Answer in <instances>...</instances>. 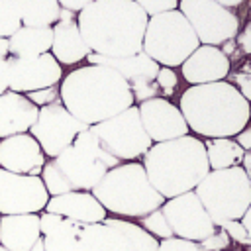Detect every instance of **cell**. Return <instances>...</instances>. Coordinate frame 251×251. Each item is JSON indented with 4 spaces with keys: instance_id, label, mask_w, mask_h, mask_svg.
Returning a JSON list of instances; mask_svg holds the SVG:
<instances>
[{
    "instance_id": "obj_1",
    "label": "cell",
    "mask_w": 251,
    "mask_h": 251,
    "mask_svg": "<svg viewBox=\"0 0 251 251\" xmlns=\"http://www.w3.org/2000/svg\"><path fill=\"white\" fill-rule=\"evenodd\" d=\"M147 20L133 0H92L78 12L76 25L90 53L127 57L141 51Z\"/></svg>"
},
{
    "instance_id": "obj_2",
    "label": "cell",
    "mask_w": 251,
    "mask_h": 251,
    "mask_svg": "<svg viewBox=\"0 0 251 251\" xmlns=\"http://www.w3.org/2000/svg\"><path fill=\"white\" fill-rule=\"evenodd\" d=\"M59 102L88 127L135 104L127 80L100 65L78 67L63 76Z\"/></svg>"
},
{
    "instance_id": "obj_3",
    "label": "cell",
    "mask_w": 251,
    "mask_h": 251,
    "mask_svg": "<svg viewBox=\"0 0 251 251\" xmlns=\"http://www.w3.org/2000/svg\"><path fill=\"white\" fill-rule=\"evenodd\" d=\"M178 110L188 131L206 139L235 137L251 120V102L227 80L188 86L180 94Z\"/></svg>"
},
{
    "instance_id": "obj_4",
    "label": "cell",
    "mask_w": 251,
    "mask_h": 251,
    "mask_svg": "<svg viewBox=\"0 0 251 251\" xmlns=\"http://www.w3.org/2000/svg\"><path fill=\"white\" fill-rule=\"evenodd\" d=\"M141 165L151 186L165 200L194 190L210 173L204 141L190 133L153 143L141 157Z\"/></svg>"
},
{
    "instance_id": "obj_5",
    "label": "cell",
    "mask_w": 251,
    "mask_h": 251,
    "mask_svg": "<svg viewBox=\"0 0 251 251\" xmlns=\"http://www.w3.org/2000/svg\"><path fill=\"white\" fill-rule=\"evenodd\" d=\"M116 165H120V161L106 153L98 137L90 131V127H86L65 151L45 161L39 176L49 196L67 194L73 190L90 192Z\"/></svg>"
},
{
    "instance_id": "obj_6",
    "label": "cell",
    "mask_w": 251,
    "mask_h": 251,
    "mask_svg": "<svg viewBox=\"0 0 251 251\" xmlns=\"http://www.w3.org/2000/svg\"><path fill=\"white\" fill-rule=\"evenodd\" d=\"M90 192L108 214L124 220H141L165 202V198L151 186L139 161L116 165Z\"/></svg>"
},
{
    "instance_id": "obj_7",
    "label": "cell",
    "mask_w": 251,
    "mask_h": 251,
    "mask_svg": "<svg viewBox=\"0 0 251 251\" xmlns=\"http://www.w3.org/2000/svg\"><path fill=\"white\" fill-rule=\"evenodd\" d=\"M39 231L45 251H133L129 239L106 222L76 224L43 210Z\"/></svg>"
},
{
    "instance_id": "obj_8",
    "label": "cell",
    "mask_w": 251,
    "mask_h": 251,
    "mask_svg": "<svg viewBox=\"0 0 251 251\" xmlns=\"http://www.w3.org/2000/svg\"><path fill=\"white\" fill-rule=\"evenodd\" d=\"M194 194L216 227L229 220H241L251 204V184L241 165L210 171L198 182Z\"/></svg>"
},
{
    "instance_id": "obj_9",
    "label": "cell",
    "mask_w": 251,
    "mask_h": 251,
    "mask_svg": "<svg viewBox=\"0 0 251 251\" xmlns=\"http://www.w3.org/2000/svg\"><path fill=\"white\" fill-rule=\"evenodd\" d=\"M200 45L190 24L178 10L151 16L145 25L141 51L157 65L180 67Z\"/></svg>"
},
{
    "instance_id": "obj_10",
    "label": "cell",
    "mask_w": 251,
    "mask_h": 251,
    "mask_svg": "<svg viewBox=\"0 0 251 251\" xmlns=\"http://www.w3.org/2000/svg\"><path fill=\"white\" fill-rule=\"evenodd\" d=\"M90 131L98 137L102 149L116 157L120 163L143 157L153 145V141L143 129L135 104L96 126H90Z\"/></svg>"
},
{
    "instance_id": "obj_11",
    "label": "cell",
    "mask_w": 251,
    "mask_h": 251,
    "mask_svg": "<svg viewBox=\"0 0 251 251\" xmlns=\"http://www.w3.org/2000/svg\"><path fill=\"white\" fill-rule=\"evenodd\" d=\"M178 12L186 18L200 45H222L235 39L239 31L237 16L214 0H178Z\"/></svg>"
},
{
    "instance_id": "obj_12",
    "label": "cell",
    "mask_w": 251,
    "mask_h": 251,
    "mask_svg": "<svg viewBox=\"0 0 251 251\" xmlns=\"http://www.w3.org/2000/svg\"><path fill=\"white\" fill-rule=\"evenodd\" d=\"M88 126L78 122L59 100L47 106H41L37 112V120L29 127V135L39 143L45 157L53 159L61 151H65L75 137L84 131Z\"/></svg>"
},
{
    "instance_id": "obj_13",
    "label": "cell",
    "mask_w": 251,
    "mask_h": 251,
    "mask_svg": "<svg viewBox=\"0 0 251 251\" xmlns=\"http://www.w3.org/2000/svg\"><path fill=\"white\" fill-rule=\"evenodd\" d=\"M161 212L165 214L175 237L200 243L202 239H206L216 231L214 222L210 220L208 212L200 204L194 190L165 200Z\"/></svg>"
},
{
    "instance_id": "obj_14",
    "label": "cell",
    "mask_w": 251,
    "mask_h": 251,
    "mask_svg": "<svg viewBox=\"0 0 251 251\" xmlns=\"http://www.w3.org/2000/svg\"><path fill=\"white\" fill-rule=\"evenodd\" d=\"M49 194L41 176L18 175L0 169V216L41 214Z\"/></svg>"
},
{
    "instance_id": "obj_15",
    "label": "cell",
    "mask_w": 251,
    "mask_h": 251,
    "mask_svg": "<svg viewBox=\"0 0 251 251\" xmlns=\"http://www.w3.org/2000/svg\"><path fill=\"white\" fill-rule=\"evenodd\" d=\"M63 78V69L51 53L37 57H8V90L29 94L35 90L57 86Z\"/></svg>"
},
{
    "instance_id": "obj_16",
    "label": "cell",
    "mask_w": 251,
    "mask_h": 251,
    "mask_svg": "<svg viewBox=\"0 0 251 251\" xmlns=\"http://www.w3.org/2000/svg\"><path fill=\"white\" fill-rule=\"evenodd\" d=\"M135 106L139 110L143 129L153 143L171 141V139L188 135V126H186L178 106H175L167 98L155 96V98H149Z\"/></svg>"
},
{
    "instance_id": "obj_17",
    "label": "cell",
    "mask_w": 251,
    "mask_h": 251,
    "mask_svg": "<svg viewBox=\"0 0 251 251\" xmlns=\"http://www.w3.org/2000/svg\"><path fill=\"white\" fill-rule=\"evenodd\" d=\"M47 157L29 133H18L0 139V169L18 175L39 176Z\"/></svg>"
},
{
    "instance_id": "obj_18",
    "label": "cell",
    "mask_w": 251,
    "mask_h": 251,
    "mask_svg": "<svg viewBox=\"0 0 251 251\" xmlns=\"http://www.w3.org/2000/svg\"><path fill=\"white\" fill-rule=\"evenodd\" d=\"M229 57L214 45H198L196 51L180 65L184 80L194 84H210L224 80L229 75Z\"/></svg>"
},
{
    "instance_id": "obj_19",
    "label": "cell",
    "mask_w": 251,
    "mask_h": 251,
    "mask_svg": "<svg viewBox=\"0 0 251 251\" xmlns=\"http://www.w3.org/2000/svg\"><path fill=\"white\" fill-rule=\"evenodd\" d=\"M45 212L63 216L76 224H100L108 218V212L94 198L92 192L73 190L59 196H49L45 204Z\"/></svg>"
},
{
    "instance_id": "obj_20",
    "label": "cell",
    "mask_w": 251,
    "mask_h": 251,
    "mask_svg": "<svg viewBox=\"0 0 251 251\" xmlns=\"http://www.w3.org/2000/svg\"><path fill=\"white\" fill-rule=\"evenodd\" d=\"M39 108L25 94L6 90L0 94V139L18 133H27L37 120Z\"/></svg>"
},
{
    "instance_id": "obj_21",
    "label": "cell",
    "mask_w": 251,
    "mask_h": 251,
    "mask_svg": "<svg viewBox=\"0 0 251 251\" xmlns=\"http://www.w3.org/2000/svg\"><path fill=\"white\" fill-rule=\"evenodd\" d=\"M39 239V214L0 216V245L8 251H31Z\"/></svg>"
},
{
    "instance_id": "obj_22",
    "label": "cell",
    "mask_w": 251,
    "mask_h": 251,
    "mask_svg": "<svg viewBox=\"0 0 251 251\" xmlns=\"http://www.w3.org/2000/svg\"><path fill=\"white\" fill-rule=\"evenodd\" d=\"M49 53L55 57L59 65H75L88 57L90 49L86 47L78 31L76 20L57 22L53 25V41H51Z\"/></svg>"
},
{
    "instance_id": "obj_23",
    "label": "cell",
    "mask_w": 251,
    "mask_h": 251,
    "mask_svg": "<svg viewBox=\"0 0 251 251\" xmlns=\"http://www.w3.org/2000/svg\"><path fill=\"white\" fill-rule=\"evenodd\" d=\"M86 61L90 65H100V67H108V69L116 71L120 76H124L127 80V84L137 78L155 80L157 71H159V65L151 57H147L143 51H139L135 55H127V57H102V55L88 53Z\"/></svg>"
},
{
    "instance_id": "obj_24",
    "label": "cell",
    "mask_w": 251,
    "mask_h": 251,
    "mask_svg": "<svg viewBox=\"0 0 251 251\" xmlns=\"http://www.w3.org/2000/svg\"><path fill=\"white\" fill-rule=\"evenodd\" d=\"M53 41V27H27L22 25L8 37L12 57H37L49 53Z\"/></svg>"
},
{
    "instance_id": "obj_25",
    "label": "cell",
    "mask_w": 251,
    "mask_h": 251,
    "mask_svg": "<svg viewBox=\"0 0 251 251\" xmlns=\"http://www.w3.org/2000/svg\"><path fill=\"white\" fill-rule=\"evenodd\" d=\"M22 25L53 27L59 22L61 6L57 0H16Z\"/></svg>"
},
{
    "instance_id": "obj_26",
    "label": "cell",
    "mask_w": 251,
    "mask_h": 251,
    "mask_svg": "<svg viewBox=\"0 0 251 251\" xmlns=\"http://www.w3.org/2000/svg\"><path fill=\"white\" fill-rule=\"evenodd\" d=\"M206 157L210 171H220V169H229L241 165V159L245 155V149L233 139V137H216V139H206L204 141Z\"/></svg>"
},
{
    "instance_id": "obj_27",
    "label": "cell",
    "mask_w": 251,
    "mask_h": 251,
    "mask_svg": "<svg viewBox=\"0 0 251 251\" xmlns=\"http://www.w3.org/2000/svg\"><path fill=\"white\" fill-rule=\"evenodd\" d=\"M104 222L110 224L112 227H116L118 231H122L129 239L133 251H157L159 239H155L153 235H149L139 224H135L131 220H124V218H110V216Z\"/></svg>"
},
{
    "instance_id": "obj_28",
    "label": "cell",
    "mask_w": 251,
    "mask_h": 251,
    "mask_svg": "<svg viewBox=\"0 0 251 251\" xmlns=\"http://www.w3.org/2000/svg\"><path fill=\"white\" fill-rule=\"evenodd\" d=\"M139 226H141L149 235H153V237L159 239V241L173 237V231H171L169 222H167L165 214L161 212V208H157V210L149 212L147 216H143V218L139 220Z\"/></svg>"
},
{
    "instance_id": "obj_29",
    "label": "cell",
    "mask_w": 251,
    "mask_h": 251,
    "mask_svg": "<svg viewBox=\"0 0 251 251\" xmlns=\"http://www.w3.org/2000/svg\"><path fill=\"white\" fill-rule=\"evenodd\" d=\"M22 27L16 0H0V37H10Z\"/></svg>"
},
{
    "instance_id": "obj_30",
    "label": "cell",
    "mask_w": 251,
    "mask_h": 251,
    "mask_svg": "<svg viewBox=\"0 0 251 251\" xmlns=\"http://www.w3.org/2000/svg\"><path fill=\"white\" fill-rule=\"evenodd\" d=\"M133 2L147 14V18L165 14L171 10H178V0H133Z\"/></svg>"
},
{
    "instance_id": "obj_31",
    "label": "cell",
    "mask_w": 251,
    "mask_h": 251,
    "mask_svg": "<svg viewBox=\"0 0 251 251\" xmlns=\"http://www.w3.org/2000/svg\"><path fill=\"white\" fill-rule=\"evenodd\" d=\"M198 245L202 247V251H227L231 245V239L222 227H216V231L208 235L206 239H202Z\"/></svg>"
},
{
    "instance_id": "obj_32",
    "label": "cell",
    "mask_w": 251,
    "mask_h": 251,
    "mask_svg": "<svg viewBox=\"0 0 251 251\" xmlns=\"http://www.w3.org/2000/svg\"><path fill=\"white\" fill-rule=\"evenodd\" d=\"M155 82H157L159 92H161L163 96H169V94H171V92L176 88L178 78H176V73H175L173 69H169V67H159Z\"/></svg>"
},
{
    "instance_id": "obj_33",
    "label": "cell",
    "mask_w": 251,
    "mask_h": 251,
    "mask_svg": "<svg viewBox=\"0 0 251 251\" xmlns=\"http://www.w3.org/2000/svg\"><path fill=\"white\" fill-rule=\"evenodd\" d=\"M157 251H202V247L196 241H188L173 235L169 239H161Z\"/></svg>"
},
{
    "instance_id": "obj_34",
    "label": "cell",
    "mask_w": 251,
    "mask_h": 251,
    "mask_svg": "<svg viewBox=\"0 0 251 251\" xmlns=\"http://www.w3.org/2000/svg\"><path fill=\"white\" fill-rule=\"evenodd\" d=\"M218 227H222V229L227 233V237H229L233 243H237V245L247 247V245L251 243L239 220H229V222H224V224H222V226H218Z\"/></svg>"
},
{
    "instance_id": "obj_35",
    "label": "cell",
    "mask_w": 251,
    "mask_h": 251,
    "mask_svg": "<svg viewBox=\"0 0 251 251\" xmlns=\"http://www.w3.org/2000/svg\"><path fill=\"white\" fill-rule=\"evenodd\" d=\"M25 96H27L29 102H33L37 108H41V106H47V104L57 102V98H59V88H57V86H51V88H43V90L29 92V94H25Z\"/></svg>"
},
{
    "instance_id": "obj_36",
    "label": "cell",
    "mask_w": 251,
    "mask_h": 251,
    "mask_svg": "<svg viewBox=\"0 0 251 251\" xmlns=\"http://www.w3.org/2000/svg\"><path fill=\"white\" fill-rule=\"evenodd\" d=\"M235 80H237V90L241 92V96L247 100V102H251V73H239L237 76H235Z\"/></svg>"
},
{
    "instance_id": "obj_37",
    "label": "cell",
    "mask_w": 251,
    "mask_h": 251,
    "mask_svg": "<svg viewBox=\"0 0 251 251\" xmlns=\"http://www.w3.org/2000/svg\"><path fill=\"white\" fill-rule=\"evenodd\" d=\"M237 43L245 53H251V22H247L243 31L237 33Z\"/></svg>"
},
{
    "instance_id": "obj_38",
    "label": "cell",
    "mask_w": 251,
    "mask_h": 251,
    "mask_svg": "<svg viewBox=\"0 0 251 251\" xmlns=\"http://www.w3.org/2000/svg\"><path fill=\"white\" fill-rule=\"evenodd\" d=\"M59 2V6L61 8H65V10H71V12H80L82 8H86L92 0H57Z\"/></svg>"
},
{
    "instance_id": "obj_39",
    "label": "cell",
    "mask_w": 251,
    "mask_h": 251,
    "mask_svg": "<svg viewBox=\"0 0 251 251\" xmlns=\"http://www.w3.org/2000/svg\"><path fill=\"white\" fill-rule=\"evenodd\" d=\"M233 139H235V141H237L245 151H249V149H251V126H247L243 131H239Z\"/></svg>"
},
{
    "instance_id": "obj_40",
    "label": "cell",
    "mask_w": 251,
    "mask_h": 251,
    "mask_svg": "<svg viewBox=\"0 0 251 251\" xmlns=\"http://www.w3.org/2000/svg\"><path fill=\"white\" fill-rule=\"evenodd\" d=\"M8 90V57L0 59V94Z\"/></svg>"
},
{
    "instance_id": "obj_41",
    "label": "cell",
    "mask_w": 251,
    "mask_h": 251,
    "mask_svg": "<svg viewBox=\"0 0 251 251\" xmlns=\"http://www.w3.org/2000/svg\"><path fill=\"white\" fill-rule=\"evenodd\" d=\"M241 226H243V229H245V233H247V237H249V241H251V204H249V208L243 212V216H241Z\"/></svg>"
},
{
    "instance_id": "obj_42",
    "label": "cell",
    "mask_w": 251,
    "mask_h": 251,
    "mask_svg": "<svg viewBox=\"0 0 251 251\" xmlns=\"http://www.w3.org/2000/svg\"><path fill=\"white\" fill-rule=\"evenodd\" d=\"M241 169H243V173H245V176H247V180L251 184V149L245 151V155L241 159Z\"/></svg>"
},
{
    "instance_id": "obj_43",
    "label": "cell",
    "mask_w": 251,
    "mask_h": 251,
    "mask_svg": "<svg viewBox=\"0 0 251 251\" xmlns=\"http://www.w3.org/2000/svg\"><path fill=\"white\" fill-rule=\"evenodd\" d=\"M10 57V45H8V37H0V59Z\"/></svg>"
},
{
    "instance_id": "obj_44",
    "label": "cell",
    "mask_w": 251,
    "mask_h": 251,
    "mask_svg": "<svg viewBox=\"0 0 251 251\" xmlns=\"http://www.w3.org/2000/svg\"><path fill=\"white\" fill-rule=\"evenodd\" d=\"M214 2H218L220 6H224V8H227V10L237 8V6H241V4H243V0H214Z\"/></svg>"
},
{
    "instance_id": "obj_45",
    "label": "cell",
    "mask_w": 251,
    "mask_h": 251,
    "mask_svg": "<svg viewBox=\"0 0 251 251\" xmlns=\"http://www.w3.org/2000/svg\"><path fill=\"white\" fill-rule=\"evenodd\" d=\"M222 45H224V49H222V51H224L226 55L233 51V45H231V39H229V41H226V43H222Z\"/></svg>"
},
{
    "instance_id": "obj_46",
    "label": "cell",
    "mask_w": 251,
    "mask_h": 251,
    "mask_svg": "<svg viewBox=\"0 0 251 251\" xmlns=\"http://www.w3.org/2000/svg\"><path fill=\"white\" fill-rule=\"evenodd\" d=\"M31 251H45V249H43V241L39 239V241L33 245V249H31Z\"/></svg>"
},
{
    "instance_id": "obj_47",
    "label": "cell",
    "mask_w": 251,
    "mask_h": 251,
    "mask_svg": "<svg viewBox=\"0 0 251 251\" xmlns=\"http://www.w3.org/2000/svg\"><path fill=\"white\" fill-rule=\"evenodd\" d=\"M0 251H8V249H6V247H4V245H0Z\"/></svg>"
},
{
    "instance_id": "obj_48",
    "label": "cell",
    "mask_w": 251,
    "mask_h": 251,
    "mask_svg": "<svg viewBox=\"0 0 251 251\" xmlns=\"http://www.w3.org/2000/svg\"><path fill=\"white\" fill-rule=\"evenodd\" d=\"M245 251H251V243H249V245H247V247H245Z\"/></svg>"
},
{
    "instance_id": "obj_49",
    "label": "cell",
    "mask_w": 251,
    "mask_h": 251,
    "mask_svg": "<svg viewBox=\"0 0 251 251\" xmlns=\"http://www.w3.org/2000/svg\"><path fill=\"white\" fill-rule=\"evenodd\" d=\"M227 251H235V249H227Z\"/></svg>"
}]
</instances>
